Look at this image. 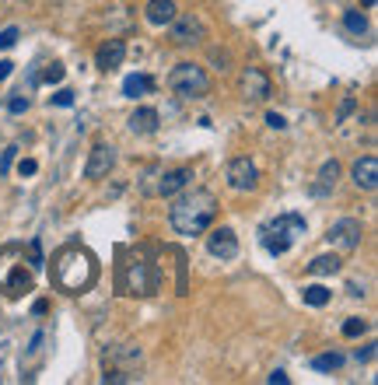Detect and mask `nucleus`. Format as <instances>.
Segmentation results:
<instances>
[{
    "instance_id": "25",
    "label": "nucleus",
    "mask_w": 378,
    "mask_h": 385,
    "mask_svg": "<svg viewBox=\"0 0 378 385\" xmlns=\"http://www.w3.org/2000/svg\"><path fill=\"white\" fill-rule=\"evenodd\" d=\"M368 333V322L364 319H357V315H350L347 322H343V337H350V340H357V337H364Z\"/></svg>"
},
{
    "instance_id": "1",
    "label": "nucleus",
    "mask_w": 378,
    "mask_h": 385,
    "mask_svg": "<svg viewBox=\"0 0 378 385\" xmlns=\"http://www.w3.org/2000/svg\"><path fill=\"white\" fill-rule=\"evenodd\" d=\"M49 281L57 284V291L64 294H84L95 281H98V263L88 249L81 245H67L53 256L49 263Z\"/></svg>"
},
{
    "instance_id": "32",
    "label": "nucleus",
    "mask_w": 378,
    "mask_h": 385,
    "mask_svg": "<svg viewBox=\"0 0 378 385\" xmlns=\"http://www.w3.org/2000/svg\"><path fill=\"white\" fill-rule=\"evenodd\" d=\"M18 172H21V179H25V176H35V172H39V165H35L32 158H25V161L18 165Z\"/></svg>"
},
{
    "instance_id": "34",
    "label": "nucleus",
    "mask_w": 378,
    "mask_h": 385,
    "mask_svg": "<svg viewBox=\"0 0 378 385\" xmlns=\"http://www.w3.org/2000/svg\"><path fill=\"white\" fill-rule=\"evenodd\" d=\"M354 109H357V102H354V98H343V102H340V120H347Z\"/></svg>"
},
{
    "instance_id": "21",
    "label": "nucleus",
    "mask_w": 378,
    "mask_h": 385,
    "mask_svg": "<svg viewBox=\"0 0 378 385\" xmlns=\"http://www.w3.org/2000/svg\"><path fill=\"white\" fill-rule=\"evenodd\" d=\"M154 88V81L147 77V74H130L126 81H123V95L126 98H137V95H147Z\"/></svg>"
},
{
    "instance_id": "17",
    "label": "nucleus",
    "mask_w": 378,
    "mask_h": 385,
    "mask_svg": "<svg viewBox=\"0 0 378 385\" xmlns=\"http://www.w3.org/2000/svg\"><path fill=\"white\" fill-rule=\"evenodd\" d=\"M147 21L158 25V28H165L172 18H176V0H147Z\"/></svg>"
},
{
    "instance_id": "22",
    "label": "nucleus",
    "mask_w": 378,
    "mask_h": 385,
    "mask_svg": "<svg viewBox=\"0 0 378 385\" xmlns=\"http://www.w3.org/2000/svg\"><path fill=\"white\" fill-rule=\"evenodd\" d=\"M301 298H305V305H312V308H326L333 294L322 288V284H308V288L301 291Z\"/></svg>"
},
{
    "instance_id": "9",
    "label": "nucleus",
    "mask_w": 378,
    "mask_h": 385,
    "mask_svg": "<svg viewBox=\"0 0 378 385\" xmlns=\"http://www.w3.org/2000/svg\"><path fill=\"white\" fill-rule=\"evenodd\" d=\"M116 169V147L113 144H95L84 161V179H105Z\"/></svg>"
},
{
    "instance_id": "20",
    "label": "nucleus",
    "mask_w": 378,
    "mask_h": 385,
    "mask_svg": "<svg viewBox=\"0 0 378 385\" xmlns=\"http://www.w3.org/2000/svg\"><path fill=\"white\" fill-rule=\"evenodd\" d=\"M308 273L312 277H333V273H340V256H315L308 263Z\"/></svg>"
},
{
    "instance_id": "6",
    "label": "nucleus",
    "mask_w": 378,
    "mask_h": 385,
    "mask_svg": "<svg viewBox=\"0 0 378 385\" xmlns=\"http://www.w3.org/2000/svg\"><path fill=\"white\" fill-rule=\"evenodd\" d=\"M169 88L179 95V98H207L210 95V77L203 67L196 64H179L172 74H169Z\"/></svg>"
},
{
    "instance_id": "29",
    "label": "nucleus",
    "mask_w": 378,
    "mask_h": 385,
    "mask_svg": "<svg viewBox=\"0 0 378 385\" xmlns=\"http://www.w3.org/2000/svg\"><path fill=\"white\" fill-rule=\"evenodd\" d=\"M53 105H60V109H70V105H74V91H70V88H60L57 95H53Z\"/></svg>"
},
{
    "instance_id": "27",
    "label": "nucleus",
    "mask_w": 378,
    "mask_h": 385,
    "mask_svg": "<svg viewBox=\"0 0 378 385\" xmlns=\"http://www.w3.org/2000/svg\"><path fill=\"white\" fill-rule=\"evenodd\" d=\"M64 74H67V71H64V64H49V67H46V74H42V81H46V84H60V81H64Z\"/></svg>"
},
{
    "instance_id": "11",
    "label": "nucleus",
    "mask_w": 378,
    "mask_h": 385,
    "mask_svg": "<svg viewBox=\"0 0 378 385\" xmlns=\"http://www.w3.org/2000/svg\"><path fill=\"white\" fill-rule=\"evenodd\" d=\"M238 91L249 98V102H263V98H270V77H266V71H259V67H245L242 71V77H238Z\"/></svg>"
},
{
    "instance_id": "31",
    "label": "nucleus",
    "mask_w": 378,
    "mask_h": 385,
    "mask_svg": "<svg viewBox=\"0 0 378 385\" xmlns=\"http://www.w3.org/2000/svg\"><path fill=\"white\" fill-rule=\"evenodd\" d=\"M18 42V28L11 25V28H4V32H0V49H11Z\"/></svg>"
},
{
    "instance_id": "37",
    "label": "nucleus",
    "mask_w": 378,
    "mask_h": 385,
    "mask_svg": "<svg viewBox=\"0 0 378 385\" xmlns=\"http://www.w3.org/2000/svg\"><path fill=\"white\" fill-rule=\"evenodd\" d=\"M11 71H15V64H11V60H0V81H8V77H11Z\"/></svg>"
},
{
    "instance_id": "2",
    "label": "nucleus",
    "mask_w": 378,
    "mask_h": 385,
    "mask_svg": "<svg viewBox=\"0 0 378 385\" xmlns=\"http://www.w3.org/2000/svg\"><path fill=\"white\" fill-rule=\"evenodd\" d=\"M172 207H169V225L176 235H203L214 217H218V196L210 189H189V193H176L169 196Z\"/></svg>"
},
{
    "instance_id": "19",
    "label": "nucleus",
    "mask_w": 378,
    "mask_h": 385,
    "mask_svg": "<svg viewBox=\"0 0 378 385\" xmlns=\"http://www.w3.org/2000/svg\"><path fill=\"white\" fill-rule=\"evenodd\" d=\"M130 130L140 133V137L154 133L158 130V109H137V113L130 116Z\"/></svg>"
},
{
    "instance_id": "16",
    "label": "nucleus",
    "mask_w": 378,
    "mask_h": 385,
    "mask_svg": "<svg viewBox=\"0 0 378 385\" xmlns=\"http://www.w3.org/2000/svg\"><path fill=\"white\" fill-rule=\"evenodd\" d=\"M140 347L137 344H120V347H113V350H105V368H120V364H126L130 371L140 364Z\"/></svg>"
},
{
    "instance_id": "4",
    "label": "nucleus",
    "mask_w": 378,
    "mask_h": 385,
    "mask_svg": "<svg viewBox=\"0 0 378 385\" xmlns=\"http://www.w3.org/2000/svg\"><path fill=\"white\" fill-rule=\"evenodd\" d=\"M35 288V277H32V266L25 263V245L11 242L0 249V291L8 298H21Z\"/></svg>"
},
{
    "instance_id": "10",
    "label": "nucleus",
    "mask_w": 378,
    "mask_h": 385,
    "mask_svg": "<svg viewBox=\"0 0 378 385\" xmlns=\"http://www.w3.org/2000/svg\"><path fill=\"white\" fill-rule=\"evenodd\" d=\"M361 235H364V228H361V221H354V217H340V221L330 228V245H337V249H343V252H350V249H357L361 245Z\"/></svg>"
},
{
    "instance_id": "18",
    "label": "nucleus",
    "mask_w": 378,
    "mask_h": 385,
    "mask_svg": "<svg viewBox=\"0 0 378 385\" xmlns=\"http://www.w3.org/2000/svg\"><path fill=\"white\" fill-rule=\"evenodd\" d=\"M337 179H340V165H337V161H326V165L319 169V182L312 186V196H326V193L337 186Z\"/></svg>"
},
{
    "instance_id": "5",
    "label": "nucleus",
    "mask_w": 378,
    "mask_h": 385,
    "mask_svg": "<svg viewBox=\"0 0 378 385\" xmlns=\"http://www.w3.org/2000/svg\"><path fill=\"white\" fill-rule=\"evenodd\" d=\"M301 235H305V217L301 214H281L277 221H270L263 228V245L270 256H284Z\"/></svg>"
},
{
    "instance_id": "33",
    "label": "nucleus",
    "mask_w": 378,
    "mask_h": 385,
    "mask_svg": "<svg viewBox=\"0 0 378 385\" xmlns=\"http://www.w3.org/2000/svg\"><path fill=\"white\" fill-rule=\"evenodd\" d=\"M266 123L274 126V130H287V120H284V116H277V113H266Z\"/></svg>"
},
{
    "instance_id": "13",
    "label": "nucleus",
    "mask_w": 378,
    "mask_h": 385,
    "mask_svg": "<svg viewBox=\"0 0 378 385\" xmlns=\"http://www.w3.org/2000/svg\"><path fill=\"white\" fill-rule=\"evenodd\" d=\"M207 249H210V256H218V259H235L238 256V235L231 228H214L207 235Z\"/></svg>"
},
{
    "instance_id": "26",
    "label": "nucleus",
    "mask_w": 378,
    "mask_h": 385,
    "mask_svg": "<svg viewBox=\"0 0 378 385\" xmlns=\"http://www.w3.org/2000/svg\"><path fill=\"white\" fill-rule=\"evenodd\" d=\"M25 256H28V266H32V270H39V266L46 263V256H42V242H39V238H32V242L25 245Z\"/></svg>"
},
{
    "instance_id": "15",
    "label": "nucleus",
    "mask_w": 378,
    "mask_h": 385,
    "mask_svg": "<svg viewBox=\"0 0 378 385\" xmlns=\"http://www.w3.org/2000/svg\"><path fill=\"white\" fill-rule=\"evenodd\" d=\"M354 186H357V189H368V193L378 189V158H375V154H364V158L354 165Z\"/></svg>"
},
{
    "instance_id": "28",
    "label": "nucleus",
    "mask_w": 378,
    "mask_h": 385,
    "mask_svg": "<svg viewBox=\"0 0 378 385\" xmlns=\"http://www.w3.org/2000/svg\"><path fill=\"white\" fill-rule=\"evenodd\" d=\"M8 113H15V116L28 113V95H11L8 98Z\"/></svg>"
},
{
    "instance_id": "8",
    "label": "nucleus",
    "mask_w": 378,
    "mask_h": 385,
    "mask_svg": "<svg viewBox=\"0 0 378 385\" xmlns=\"http://www.w3.org/2000/svg\"><path fill=\"white\" fill-rule=\"evenodd\" d=\"M225 179H228V186H231L235 193H252V189L259 186V172H256V165H252L249 158H235V161H228Z\"/></svg>"
},
{
    "instance_id": "24",
    "label": "nucleus",
    "mask_w": 378,
    "mask_h": 385,
    "mask_svg": "<svg viewBox=\"0 0 378 385\" xmlns=\"http://www.w3.org/2000/svg\"><path fill=\"white\" fill-rule=\"evenodd\" d=\"M343 25H347V32H354V35H364V32H368V18H364L361 11H347V15H343Z\"/></svg>"
},
{
    "instance_id": "35",
    "label": "nucleus",
    "mask_w": 378,
    "mask_h": 385,
    "mask_svg": "<svg viewBox=\"0 0 378 385\" xmlns=\"http://www.w3.org/2000/svg\"><path fill=\"white\" fill-rule=\"evenodd\" d=\"M357 361H364V364H368V361H375V344H368L364 350H357Z\"/></svg>"
},
{
    "instance_id": "23",
    "label": "nucleus",
    "mask_w": 378,
    "mask_h": 385,
    "mask_svg": "<svg viewBox=\"0 0 378 385\" xmlns=\"http://www.w3.org/2000/svg\"><path fill=\"white\" fill-rule=\"evenodd\" d=\"M312 368H315V371H340V368H343V354H337V350L319 354V357H312Z\"/></svg>"
},
{
    "instance_id": "3",
    "label": "nucleus",
    "mask_w": 378,
    "mask_h": 385,
    "mask_svg": "<svg viewBox=\"0 0 378 385\" xmlns=\"http://www.w3.org/2000/svg\"><path fill=\"white\" fill-rule=\"evenodd\" d=\"M116 288H120V294L147 298L161 288V270L147 259L144 249H126L123 263H120V273H116Z\"/></svg>"
},
{
    "instance_id": "7",
    "label": "nucleus",
    "mask_w": 378,
    "mask_h": 385,
    "mask_svg": "<svg viewBox=\"0 0 378 385\" xmlns=\"http://www.w3.org/2000/svg\"><path fill=\"white\" fill-rule=\"evenodd\" d=\"M169 35H172L176 46H200L207 39V28L196 15H176L169 21Z\"/></svg>"
},
{
    "instance_id": "12",
    "label": "nucleus",
    "mask_w": 378,
    "mask_h": 385,
    "mask_svg": "<svg viewBox=\"0 0 378 385\" xmlns=\"http://www.w3.org/2000/svg\"><path fill=\"white\" fill-rule=\"evenodd\" d=\"M123 60H126V42L123 39H109V42H102L98 46V53H95V67L98 71H116V67H123Z\"/></svg>"
},
{
    "instance_id": "38",
    "label": "nucleus",
    "mask_w": 378,
    "mask_h": 385,
    "mask_svg": "<svg viewBox=\"0 0 378 385\" xmlns=\"http://www.w3.org/2000/svg\"><path fill=\"white\" fill-rule=\"evenodd\" d=\"M361 4H364V8H375V0H361Z\"/></svg>"
},
{
    "instance_id": "30",
    "label": "nucleus",
    "mask_w": 378,
    "mask_h": 385,
    "mask_svg": "<svg viewBox=\"0 0 378 385\" xmlns=\"http://www.w3.org/2000/svg\"><path fill=\"white\" fill-rule=\"evenodd\" d=\"M15 154H18V147H8L4 154H0V176H8V172H11V165H15Z\"/></svg>"
},
{
    "instance_id": "14",
    "label": "nucleus",
    "mask_w": 378,
    "mask_h": 385,
    "mask_svg": "<svg viewBox=\"0 0 378 385\" xmlns=\"http://www.w3.org/2000/svg\"><path fill=\"white\" fill-rule=\"evenodd\" d=\"M189 182H193V169H176V172H165V176H161L158 186H151V193H154V196H176V193H182Z\"/></svg>"
},
{
    "instance_id": "36",
    "label": "nucleus",
    "mask_w": 378,
    "mask_h": 385,
    "mask_svg": "<svg viewBox=\"0 0 378 385\" xmlns=\"http://www.w3.org/2000/svg\"><path fill=\"white\" fill-rule=\"evenodd\" d=\"M266 382H270V385H287V382H291V378H287V375H284V371H274V375H270V378H266Z\"/></svg>"
}]
</instances>
